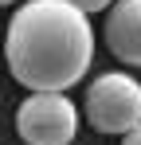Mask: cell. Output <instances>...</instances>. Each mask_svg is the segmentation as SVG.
I'll return each mask as SVG.
<instances>
[{
  "label": "cell",
  "mask_w": 141,
  "mask_h": 145,
  "mask_svg": "<svg viewBox=\"0 0 141 145\" xmlns=\"http://www.w3.org/2000/svg\"><path fill=\"white\" fill-rule=\"evenodd\" d=\"M70 8H78V12H86V16H90V12H102V8H106V12H110V8H114L118 0H67Z\"/></svg>",
  "instance_id": "5b68a950"
},
{
  "label": "cell",
  "mask_w": 141,
  "mask_h": 145,
  "mask_svg": "<svg viewBox=\"0 0 141 145\" xmlns=\"http://www.w3.org/2000/svg\"><path fill=\"white\" fill-rule=\"evenodd\" d=\"M102 39L118 63L141 67V0H118L106 12Z\"/></svg>",
  "instance_id": "277c9868"
},
{
  "label": "cell",
  "mask_w": 141,
  "mask_h": 145,
  "mask_svg": "<svg viewBox=\"0 0 141 145\" xmlns=\"http://www.w3.org/2000/svg\"><path fill=\"white\" fill-rule=\"evenodd\" d=\"M24 145H70L78 133V110L67 94H27L16 110Z\"/></svg>",
  "instance_id": "3957f363"
},
{
  "label": "cell",
  "mask_w": 141,
  "mask_h": 145,
  "mask_svg": "<svg viewBox=\"0 0 141 145\" xmlns=\"http://www.w3.org/2000/svg\"><path fill=\"white\" fill-rule=\"evenodd\" d=\"M86 121L98 133H129L141 125V82L129 71H106L86 90Z\"/></svg>",
  "instance_id": "7a4b0ae2"
},
{
  "label": "cell",
  "mask_w": 141,
  "mask_h": 145,
  "mask_svg": "<svg viewBox=\"0 0 141 145\" xmlns=\"http://www.w3.org/2000/svg\"><path fill=\"white\" fill-rule=\"evenodd\" d=\"M121 145H141V125H137V129H129V133L121 137Z\"/></svg>",
  "instance_id": "8992f818"
},
{
  "label": "cell",
  "mask_w": 141,
  "mask_h": 145,
  "mask_svg": "<svg viewBox=\"0 0 141 145\" xmlns=\"http://www.w3.org/2000/svg\"><path fill=\"white\" fill-rule=\"evenodd\" d=\"M8 4H16V0H0V8H8Z\"/></svg>",
  "instance_id": "52a82bcc"
},
{
  "label": "cell",
  "mask_w": 141,
  "mask_h": 145,
  "mask_svg": "<svg viewBox=\"0 0 141 145\" xmlns=\"http://www.w3.org/2000/svg\"><path fill=\"white\" fill-rule=\"evenodd\" d=\"M8 71L31 94H67L94 59L90 16L67 0H24L4 31Z\"/></svg>",
  "instance_id": "6da1fadb"
}]
</instances>
